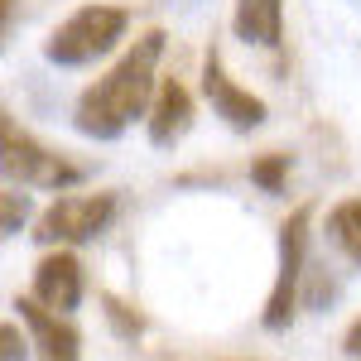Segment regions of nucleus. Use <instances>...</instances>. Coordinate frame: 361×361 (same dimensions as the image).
I'll return each mask as SVG.
<instances>
[{
	"instance_id": "nucleus-1",
	"label": "nucleus",
	"mask_w": 361,
	"mask_h": 361,
	"mask_svg": "<svg viewBox=\"0 0 361 361\" xmlns=\"http://www.w3.org/2000/svg\"><path fill=\"white\" fill-rule=\"evenodd\" d=\"M159 58H164V29H145L135 44L111 63L106 78L78 97L73 126L87 140H121L140 116H149L159 97Z\"/></svg>"
},
{
	"instance_id": "nucleus-2",
	"label": "nucleus",
	"mask_w": 361,
	"mask_h": 361,
	"mask_svg": "<svg viewBox=\"0 0 361 361\" xmlns=\"http://www.w3.org/2000/svg\"><path fill=\"white\" fill-rule=\"evenodd\" d=\"M126 29H130V10H121V5H82L44 39V58L54 68H87V63L111 54L126 39Z\"/></svg>"
},
{
	"instance_id": "nucleus-3",
	"label": "nucleus",
	"mask_w": 361,
	"mask_h": 361,
	"mask_svg": "<svg viewBox=\"0 0 361 361\" xmlns=\"http://www.w3.org/2000/svg\"><path fill=\"white\" fill-rule=\"evenodd\" d=\"M0 173L15 188H49V193H68V188H78L87 178L82 164H73L58 149L39 145L34 135H25L10 111L0 121Z\"/></svg>"
},
{
	"instance_id": "nucleus-4",
	"label": "nucleus",
	"mask_w": 361,
	"mask_h": 361,
	"mask_svg": "<svg viewBox=\"0 0 361 361\" xmlns=\"http://www.w3.org/2000/svg\"><path fill=\"white\" fill-rule=\"evenodd\" d=\"M308 226H313V202L294 207L284 222H279V270L270 284V299H265V333H284L294 323V313L304 304V275H308Z\"/></svg>"
},
{
	"instance_id": "nucleus-5",
	"label": "nucleus",
	"mask_w": 361,
	"mask_h": 361,
	"mask_svg": "<svg viewBox=\"0 0 361 361\" xmlns=\"http://www.w3.org/2000/svg\"><path fill=\"white\" fill-rule=\"evenodd\" d=\"M116 212H121L116 193H63L39 212L34 241H44V246H87L116 222Z\"/></svg>"
},
{
	"instance_id": "nucleus-6",
	"label": "nucleus",
	"mask_w": 361,
	"mask_h": 361,
	"mask_svg": "<svg viewBox=\"0 0 361 361\" xmlns=\"http://www.w3.org/2000/svg\"><path fill=\"white\" fill-rule=\"evenodd\" d=\"M202 97H207V106H212V116H222L231 130H260L265 121H270V106L250 92V87H241L231 73H226V63L217 49H207V58H202Z\"/></svg>"
},
{
	"instance_id": "nucleus-7",
	"label": "nucleus",
	"mask_w": 361,
	"mask_h": 361,
	"mask_svg": "<svg viewBox=\"0 0 361 361\" xmlns=\"http://www.w3.org/2000/svg\"><path fill=\"white\" fill-rule=\"evenodd\" d=\"M10 308L25 323L39 361H82V333L68 323V313H54V308H44L39 299H15Z\"/></svg>"
},
{
	"instance_id": "nucleus-8",
	"label": "nucleus",
	"mask_w": 361,
	"mask_h": 361,
	"mask_svg": "<svg viewBox=\"0 0 361 361\" xmlns=\"http://www.w3.org/2000/svg\"><path fill=\"white\" fill-rule=\"evenodd\" d=\"M34 299L44 308H54V313H73V308H82L87 299V270L82 260L73 255V250H49L39 265H34Z\"/></svg>"
},
{
	"instance_id": "nucleus-9",
	"label": "nucleus",
	"mask_w": 361,
	"mask_h": 361,
	"mask_svg": "<svg viewBox=\"0 0 361 361\" xmlns=\"http://www.w3.org/2000/svg\"><path fill=\"white\" fill-rule=\"evenodd\" d=\"M145 126H149V145H159V149H173L178 140L193 130V97H188V87L183 82H159V97H154V106L145 116Z\"/></svg>"
},
{
	"instance_id": "nucleus-10",
	"label": "nucleus",
	"mask_w": 361,
	"mask_h": 361,
	"mask_svg": "<svg viewBox=\"0 0 361 361\" xmlns=\"http://www.w3.org/2000/svg\"><path fill=\"white\" fill-rule=\"evenodd\" d=\"M231 29H236L241 44L279 49V44H284V0H236Z\"/></svg>"
},
{
	"instance_id": "nucleus-11",
	"label": "nucleus",
	"mask_w": 361,
	"mask_h": 361,
	"mask_svg": "<svg viewBox=\"0 0 361 361\" xmlns=\"http://www.w3.org/2000/svg\"><path fill=\"white\" fill-rule=\"evenodd\" d=\"M328 241L361 270V197H342L328 212Z\"/></svg>"
},
{
	"instance_id": "nucleus-12",
	"label": "nucleus",
	"mask_w": 361,
	"mask_h": 361,
	"mask_svg": "<svg viewBox=\"0 0 361 361\" xmlns=\"http://www.w3.org/2000/svg\"><path fill=\"white\" fill-rule=\"evenodd\" d=\"M284 178H289V154H260L250 164V183L260 193H284Z\"/></svg>"
},
{
	"instance_id": "nucleus-13",
	"label": "nucleus",
	"mask_w": 361,
	"mask_h": 361,
	"mask_svg": "<svg viewBox=\"0 0 361 361\" xmlns=\"http://www.w3.org/2000/svg\"><path fill=\"white\" fill-rule=\"evenodd\" d=\"M25 217H29V197L10 183V188L0 193V236H20Z\"/></svg>"
},
{
	"instance_id": "nucleus-14",
	"label": "nucleus",
	"mask_w": 361,
	"mask_h": 361,
	"mask_svg": "<svg viewBox=\"0 0 361 361\" xmlns=\"http://www.w3.org/2000/svg\"><path fill=\"white\" fill-rule=\"evenodd\" d=\"M29 352H34V342H29V333H20V323L10 318V323L0 328V361H25Z\"/></svg>"
},
{
	"instance_id": "nucleus-15",
	"label": "nucleus",
	"mask_w": 361,
	"mask_h": 361,
	"mask_svg": "<svg viewBox=\"0 0 361 361\" xmlns=\"http://www.w3.org/2000/svg\"><path fill=\"white\" fill-rule=\"evenodd\" d=\"M106 313H111V323H116V328H121L126 337H135V333H140V318H130V313H126V304L106 299Z\"/></svg>"
},
{
	"instance_id": "nucleus-16",
	"label": "nucleus",
	"mask_w": 361,
	"mask_h": 361,
	"mask_svg": "<svg viewBox=\"0 0 361 361\" xmlns=\"http://www.w3.org/2000/svg\"><path fill=\"white\" fill-rule=\"evenodd\" d=\"M342 357H347V361H361V318L347 328V333H342Z\"/></svg>"
},
{
	"instance_id": "nucleus-17",
	"label": "nucleus",
	"mask_w": 361,
	"mask_h": 361,
	"mask_svg": "<svg viewBox=\"0 0 361 361\" xmlns=\"http://www.w3.org/2000/svg\"><path fill=\"white\" fill-rule=\"evenodd\" d=\"M0 10H5V39L15 34V0H0Z\"/></svg>"
}]
</instances>
